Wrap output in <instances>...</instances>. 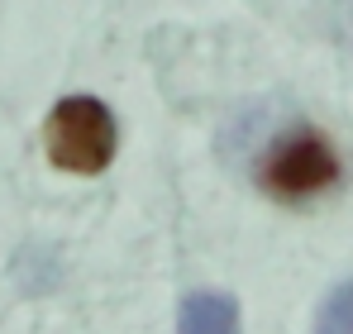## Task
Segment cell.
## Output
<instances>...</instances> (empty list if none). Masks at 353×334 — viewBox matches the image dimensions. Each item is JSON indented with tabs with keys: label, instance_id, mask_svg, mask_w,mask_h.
<instances>
[{
	"label": "cell",
	"instance_id": "obj_1",
	"mask_svg": "<svg viewBox=\"0 0 353 334\" xmlns=\"http://www.w3.org/2000/svg\"><path fill=\"white\" fill-rule=\"evenodd\" d=\"M43 148L58 172L96 177L115 163L119 124L101 96H62L43 119Z\"/></svg>",
	"mask_w": 353,
	"mask_h": 334
},
{
	"label": "cell",
	"instance_id": "obj_2",
	"mask_svg": "<svg viewBox=\"0 0 353 334\" xmlns=\"http://www.w3.org/2000/svg\"><path fill=\"white\" fill-rule=\"evenodd\" d=\"M339 172L344 167H339L334 144L315 124H296L268 148V158L258 167V181H263L268 196H277L287 206H301V201H315L330 186H339Z\"/></svg>",
	"mask_w": 353,
	"mask_h": 334
},
{
	"label": "cell",
	"instance_id": "obj_3",
	"mask_svg": "<svg viewBox=\"0 0 353 334\" xmlns=\"http://www.w3.org/2000/svg\"><path fill=\"white\" fill-rule=\"evenodd\" d=\"M176 334H239V306L225 291H196L181 301Z\"/></svg>",
	"mask_w": 353,
	"mask_h": 334
},
{
	"label": "cell",
	"instance_id": "obj_4",
	"mask_svg": "<svg viewBox=\"0 0 353 334\" xmlns=\"http://www.w3.org/2000/svg\"><path fill=\"white\" fill-rule=\"evenodd\" d=\"M315 334H353V282H339L320 311H315Z\"/></svg>",
	"mask_w": 353,
	"mask_h": 334
},
{
	"label": "cell",
	"instance_id": "obj_5",
	"mask_svg": "<svg viewBox=\"0 0 353 334\" xmlns=\"http://www.w3.org/2000/svg\"><path fill=\"white\" fill-rule=\"evenodd\" d=\"M349 34H353V5H349Z\"/></svg>",
	"mask_w": 353,
	"mask_h": 334
}]
</instances>
